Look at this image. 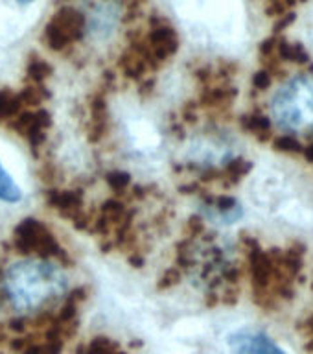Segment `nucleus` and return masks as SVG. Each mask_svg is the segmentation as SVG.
Returning a JSON list of instances; mask_svg holds the SVG:
<instances>
[{
    "label": "nucleus",
    "mask_w": 313,
    "mask_h": 354,
    "mask_svg": "<svg viewBox=\"0 0 313 354\" xmlns=\"http://www.w3.org/2000/svg\"><path fill=\"white\" fill-rule=\"evenodd\" d=\"M271 120L286 135H313V76L287 80L271 100Z\"/></svg>",
    "instance_id": "obj_1"
},
{
    "label": "nucleus",
    "mask_w": 313,
    "mask_h": 354,
    "mask_svg": "<svg viewBox=\"0 0 313 354\" xmlns=\"http://www.w3.org/2000/svg\"><path fill=\"white\" fill-rule=\"evenodd\" d=\"M61 288V271L46 262H21L10 271L8 292L19 306H33L55 295Z\"/></svg>",
    "instance_id": "obj_2"
},
{
    "label": "nucleus",
    "mask_w": 313,
    "mask_h": 354,
    "mask_svg": "<svg viewBox=\"0 0 313 354\" xmlns=\"http://www.w3.org/2000/svg\"><path fill=\"white\" fill-rule=\"evenodd\" d=\"M13 243H15V249H19V253L22 254H39L43 259L63 254V249L55 242L54 234L48 231V227L35 218H26L15 227Z\"/></svg>",
    "instance_id": "obj_3"
},
{
    "label": "nucleus",
    "mask_w": 313,
    "mask_h": 354,
    "mask_svg": "<svg viewBox=\"0 0 313 354\" xmlns=\"http://www.w3.org/2000/svg\"><path fill=\"white\" fill-rule=\"evenodd\" d=\"M85 26H87L85 17L74 8L66 6L55 11L48 24L44 26L43 41L48 44L50 50L59 52L79 41L85 32Z\"/></svg>",
    "instance_id": "obj_4"
},
{
    "label": "nucleus",
    "mask_w": 313,
    "mask_h": 354,
    "mask_svg": "<svg viewBox=\"0 0 313 354\" xmlns=\"http://www.w3.org/2000/svg\"><path fill=\"white\" fill-rule=\"evenodd\" d=\"M137 44L138 48L142 50V54L148 57L149 65L155 66L176 54L177 48H179V37H177L173 28L162 22V24H157L149 30L146 43Z\"/></svg>",
    "instance_id": "obj_5"
},
{
    "label": "nucleus",
    "mask_w": 313,
    "mask_h": 354,
    "mask_svg": "<svg viewBox=\"0 0 313 354\" xmlns=\"http://www.w3.org/2000/svg\"><path fill=\"white\" fill-rule=\"evenodd\" d=\"M50 126V115L46 111H28L13 116L10 120V127L15 129L19 135L26 138L30 146H41L44 140V133Z\"/></svg>",
    "instance_id": "obj_6"
},
{
    "label": "nucleus",
    "mask_w": 313,
    "mask_h": 354,
    "mask_svg": "<svg viewBox=\"0 0 313 354\" xmlns=\"http://www.w3.org/2000/svg\"><path fill=\"white\" fill-rule=\"evenodd\" d=\"M48 203L52 209L59 210L63 214L74 216L82 207V194L77 190H52L48 194Z\"/></svg>",
    "instance_id": "obj_7"
},
{
    "label": "nucleus",
    "mask_w": 313,
    "mask_h": 354,
    "mask_svg": "<svg viewBox=\"0 0 313 354\" xmlns=\"http://www.w3.org/2000/svg\"><path fill=\"white\" fill-rule=\"evenodd\" d=\"M234 343H238V354H282V351L264 336L234 337Z\"/></svg>",
    "instance_id": "obj_8"
},
{
    "label": "nucleus",
    "mask_w": 313,
    "mask_h": 354,
    "mask_svg": "<svg viewBox=\"0 0 313 354\" xmlns=\"http://www.w3.org/2000/svg\"><path fill=\"white\" fill-rule=\"evenodd\" d=\"M22 199V190L17 185L15 179L10 176V171L6 170L0 162V201L4 203H17Z\"/></svg>",
    "instance_id": "obj_9"
},
{
    "label": "nucleus",
    "mask_w": 313,
    "mask_h": 354,
    "mask_svg": "<svg viewBox=\"0 0 313 354\" xmlns=\"http://www.w3.org/2000/svg\"><path fill=\"white\" fill-rule=\"evenodd\" d=\"M22 100L19 94H13L10 91H0V122L11 120L13 116L19 115Z\"/></svg>",
    "instance_id": "obj_10"
},
{
    "label": "nucleus",
    "mask_w": 313,
    "mask_h": 354,
    "mask_svg": "<svg viewBox=\"0 0 313 354\" xmlns=\"http://www.w3.org/2000/svg\"><path fill=\"white\" fill-rule=\"evenodd\" d=\"M26 72L28 77H30L33 83H43L44 80L52 74V66H50L44 59H41V57H35V55H33L32 59L28 61Z\"/></svg>",
    "instance_id": "obj_11"
},
{
    "label": "nucleus",
    "mask_w": 313,
    "mask_h": 354,
    "mask_svg": "<svg viewBox=\"0 0 313 354\" xmlns=\"http://www.w3.org/2000/svg\"><path fill=\"white\" fill-rule=\"evenodd\" d=\"M118 351V345L113 343L109 337L96 336L93 342L88 343V348L85 354H113Z\"/></svg>",
    "instance_id": "obj_12"
},
{
    "label": "nucleus",
    "mask_w": 313,
    "mask_h": 354,
    "mask_svg": "<svg viewBox=\"0 0 313 354\" xmlns=\"http://www.w3.org/2000/svg\"><path fill=\"white\" fill-rule=\"evenodd\" d=\"M278 52H281L282 57H286L287 61H297V63H303L306 61V50L297 43H281L278 44Z\"/></svg>",
    "instance_id": "obj_13"
},
{
    "label": "nucleus",
    "mask_w": 313,
    "mask_h": 354,
    "mask_svg": "<svg viewBox=\"0 0 313 354\" xmlns=\"http://www.w3.org/2000/svg\"><path fill=\"white\" fill-rule=\"evenodd\" d=\"M243 126L247 127L249 131H253V133H256V135H260V133L269 131L271 122L267 120L265 116H247V118L243 120Z\"/></svg>",
    "instance_id": "obj_14"
},
{
    "label": "nucleus",
    "mask_w": 313,
    "mask_h": 354,
    "mask_svg": "<svg viewBox=\"0 0 313 354\" xmlns=\"http://www.w3.org/2000/svg\"><path fill=\"white\" fill-rule=\"evenodd\" d=\"M129 181L131 179L124 171H111L109 176H107V183H109V187L113 190H124L129 185Z\"/></svg>",
    "instance_id": "obj_15"
},
{
    "label": "nucleus",
    "mask_w": 313,
    "mask_h": 354,
    "mask_svg": "<svg viewBox=\"0 0 313 354\" xmlns=\"http://www.w3.org/2000/svg\"><path fill=\"white\" fill-rule=\"evenodd\" d=\"M177 281H179V271L177 270L166 271V275L162 277V281L159 282V288L160 290H162V288H170L173 286V284H177Z\"/></svg>",
    "instance_id": "obj_16"
},
{
    "label": "nucleus",
    "mask_w": 313,
    "mask_h": 354,
    "mask_svg": "<svg viewBox=\"0 0 313 354\" xmlns=\"http://www.w3.org/2000/svg\"><path fill=\"white\" fill-rule=\"evenodd\" d=\"M26 337H15V339H11L10 343V348L13 353H22L24 347H26Z\"/></svg>",
    "instance_id": "obj_17"
},
{
    "label": "nucleus",
    "mask_w": 313,
    "mask_h": 354,
    "mask_svg": "<svg viewBox=\"0 0 313 354\" xmlns=\"http://www.w3.org/2000/svg\"><path fill=\"white\" fill-rule=\"evenodd\" d=\"M8 326H10V330L13 332H24V328H26L24 319H11L10 323H8Z\"/></svg>",
    "instance_id": "obj_18"
},
{
    "label": "nucleus",
    "mask_w": 313,
    "mask_h": 354,
    "mask_svg": "<svg viewBox=\"0 0 313 354\" xmlns=\"http://www.w3.org/2000/svg\"><path fill=\"white\" fill-rule=\"evenodd\" d=\"M304 155H306L310 160H313V142L310 144V146H306V148H304Z\"/></svg>",
    "instance_id": "obj_19"
},
{
    "label": "nucleus",
    "mask_w": 313,
    "mask_h": 354,
    "mask_svg": "<svg viewBox=\"0 0 313 354\" xmlns=\"http://www.w3.org/2000/svg\"><path fill=\"white\" fill-rule=\"evenodd\" d=\"M15 2H19V4H30L33 0H15Z\"/></svg>",
    "instance_id": "obj_20"
}]
</instances>
